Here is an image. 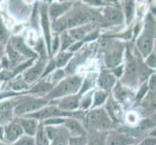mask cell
<instances>
[{"mask_svg":"<svg viewBox=\"0 0 156 145\" xmlns=\"http://www.w3.org/2000/svg\"><path fill=\"white\" fill-rule=\"evenodd\" d=\"M82 83L83 78L80 76H77V74L64 78L58 82L56 86L53 87V89L49 94L45 96V99L51 102L52 100L55 101L57 99H61L66 96L76 95L80 91Z\"/></svg>","mask_w":156,"mask_h":145,"instance_id":"6da1fadb","label":"cell"},{"mask_svg":"<svg viewBox=\"0 0 156 145\" xmlns=\"http://www.w3.org/2000/svg\"><path fill=\"white\" fill-rule=\"evenodd\" d=\"M18 104V100L0 102V125H7L13 121L14 107Z\"/></svg>","mask_w":156,"mask_h":145,"instance_id":"7c38bea8","label":"cell"},{"mask_svg":"<svg viewBox=\"0 0 156 145\" xmlns=\"http://www.w3.org/2000/svg\"><path fill=\"white\" fill-rule=\"evenodd\" d=\"M53 87H55V84L52 82L42 80L29 90V93L36 95H47L53 89Z\"/></svg>","mask_w":156,"mask_h":145,"instance_id":"cb8c5ba5","label":"cell"},{"mask_svg":"<svg viewBox=\"0 0 156 145\" xmlns=\"http://www.w3.org/2000/svg\"><path fill=\"white\" fill-rule=\"evenodd\" d=\"M112 89H114L115 100L117 103H123L132 96V93L129 88L123 86L122 84H120V82H116Z\"/></svg>","mask_w":156,"mask_h":145,"instance_id":"7402d4cb","label":"cell"},{"mask_svg":"<svg viewBox=\"0 0 156 145\" xmlns=\"http://www.w3.org/2000/svg\"><path fill=\"white\" fill-rule=\"evenodd\" d=\"M139 82L138 79V68L136 58L130 55L129 51L127 52V62L125 66V71L121 76L120 84L128 88L136 87Z\"/></svg>","mask_w":156,"mask_h":145,"instance_id":"5b68a950","label":"cell"},{"mask_svg":"<svg viewBox=\"0 0 156 145\" xmlns=\"http://www.w3.org/2000/svg\"><path fill=\"white\" fill-rule=\"evenodd\" d=\"M23 135L24 133L23 128H21L17 120L11 121L9 124L4 127V139L8 143L13 144Z\"/></svg>","mask_w":156,"mask_h":145,"instance_id":"8fae6325","label":"cell"},{"mask_svg":"<svg viewBox=\"0 0 156 145\" xmlns=\"http://www.w3.org/2000/svg\"><path fill=\"white\" fill-rule=\"evenodd\" d=\"M70 136L65 127H59L56 136L51 141V145H68Z\"/></svg>","mask_w":156,"mask_h":145,"instance_id":"484cf974","label":"cell"},{"mask_svg":"<svg viewBox=\"0 0 156 145\" xmlns=\"http://www.w3.org/2000/svg\"><path fill=\"white\" fill-rule=\"evenodd\" d=\"M6 52H7L8 60L10 64H19L21 61L24 60V57L21 56L19 52L16 51L9 44H7V47H6Z\"/></svg>","mask_w":156,"mask_h":145,"instance_id":"83f0119b","label":"cell"},{"mask_svg":"<svg viewBox=\"0 0 156 145\" xmlns=\"http://www.w3.org/2000/svg\"><path fill=\"white\" fill-rule=\"evenodd\" d=\"M83 42H74L73 44L68 47V51L71 53H74L75 51L80 50V47L83 46Z\"/></svg>","mask_w":156,"mask_h":145,"instance_id":"bcb514c9","label":"cell"},{"mask_svg":"<svg viewBox=\"0 0 156 145\" xmlns=\"http://www.w3.org/2000/svg\"><path fill=\"white\" fill-rule=\"evenodd\" d=\"M97 76H96V74H91L89 76L85 78L84 80H83V83H82V86H80V89L79 91V96H82L83 94H84L85 92H87V91L93 86L94 85V81Z\"/></svg>","mask_w":156,"mask_h":145,"instance_id":"f546056e","label":"cell"},{"mask_svg":"<svg viewBox=\"0 0 156 145\" xmlns=\"http://www.w3.org/2000/svg\"><path fill=\"white\" fill-rule=\"evenodd\" d=\"M147 83H148L147 81L142 83L141 87H140V89H139V92H138V94L136 95V99H137V100H141V99H143L144 97L146 96V94L147 93V91H148V84H147Z\"/></svg>","mask_w":156,"mask_h":145,"instance_id":"7bdbcfd3","label":"cell"},{"mask_svg":"<svg viewBox=\"0 0 156 145\" xmlns=\"http://www.w3.org/2000/svg\"><path fill=\"white\" fill-rule=\"evenodd\" d=\"M92 92H89L88 94H87L84 96V98L80 101V106L82 109H88L89 107L92 105Z\"/></svg>","mask_w":156,"mask_h":145,"instance_id":"8d00e7d4","label":"cell"},{"mask_svg":"<svg viewBox=\"0 0 156 145\" xmlns=\"http://www.w3.org/2000/svg\"><path fill=\"white\" fill-rule=\"evenodd\" d=\"M17 121L23 128V133H26V136H34L36 135L37 129H38L39 126V121L28 117H20L17 119Z\"/></svg>","mask_w":156,"mask_h":145,"instance_id":"ffe728a7","label":"cell"},{"mask_svg":"<svg viewBox=\"0 0 156 145\" xmlns=\"http://www.w3.org/2000/svg\"><path fill=\"white\" fill-rule=\"evenodd\" d=\"M73 2H64V3H52L48 8V15L53 21L59 19L64 14H66L69 9L72 7Z\"/></svg>","mask_w":156,"mask_h":145,"instance_id":"e0dca14e","label":"cell"},{"mask_svg":"<svg viewBox=\"0 0 156 145\" xmlns=\"http://www.w3.org/2000/svg\"><path fill=\"white\" fill-rule=\"evenodd\" d=\"M155 23L152 18L148 16L147 22L144 25L143 33L138 37L137 47L143 57H147L153 50V40L155 35Z\"/></svg>","mask_w":156,"mask_h":145,"instance_id":"3957f363","label":"cell"},{"mask_svg":"<svg viewBox=\"0 0 156 145\" xmlns=\"http://www.w3.org/2000/svg\"><path fill=\"white\" fill-rule=\"evenodd\" d=\"M106 132H97L93 130L87 131V145H105Z\"/></svg>","mask_w":156,"mask_h":145,"instance_id":"44dd1931","label":"cell"},{"mask_svg":"<svg viewBox=\"0 0 156 145\" xmlns=\"http://www.w3.org/2000/svg\"><path fill=\"white\" fill-rule=\"evenodd\" d=\"M155 78H156L155 74H151V76H150V81H149V83H147L148 84V89L151 90L152 92H153V91H155Z\"/></svg>","mask_w":156,"mask_h":145,"instance_id":"f5cc1de1","label":"cell"},{"mask_svg":"<svg viewBox=\"0 0 156 145\" xmlns=\"http://www.w3.org/2000/svg\"><path fill=\"white\" fill-rule=\"evenodd\" d=\"M63 126L67 130L70 137H77V136H82L87 135V131H85L84 127L77 118H73V117L66 118Z\"/></svg>","mask_w":156,"mask_h":145,"instance_id":"5bb4252c","label":"cell"},{"mask_svg":"<svg viewBox=\"0 0 156 145\" xmlns=\"http://www.w3.org/2000/svg\"><path fill=\"white\" fill-rule=\"evenodd\" d=\"M107 97H108V93L104 92V91L102 90H99V91H96L94 93V101L91 106H92V109H97L98 106H100L102 104H104L106 100H107Z\"/></svg>","mask_w":156,"mask_h":145,"instance_id":"4dcf8cb0","label":"cell"},{"mask_svg":"<svg viewBox=\"0 0 156 145\" xmlns=\"http://www.w3.org/2000/svg\"><path fill=\"white\" fill-rule=\"evenodd\" d=\"M8 44L24 58L34 59L35 60L38 57V54L35 52V50H33L30 47L26 45L24 39L21 36H12Z\"/></svg>","mask_w":156,"mask_h":145,"instance_id":"52a82bcc","label":"cell"},{"mask_svg":"<svg viewBox=\"0 0 156 145\" xmlns=\"http://www.w3.org/2000/svg\"><path fill=\"white\" fill-rule=\"evenodd\" d=\"M59 39H61V51H63L64 50H66V48H68L70 46H71L73 43L75 42L71 37L69 36L68 34V32L67 31H63L61 32V36H60V38Z\"/></svg>","mask_w":156,"mask_h":145,"instance_id":"1f68e13d","label":"cell"},{"mask_svg":"<svg viewBox=\"0 0 156 145\" xmlns=\"http://www.w3.org/2000/svg\"><path fill=\"white\" fill-rule=\"evenodd\" d=\"M33 61H34V59H30V60H28V61H25L23 63H20V64H19L18 66H16V69H14V71L12 72L13 77H15L17 74L21 73L23 71H24L25 69H28V67L31 66L32 64H33Z\"/></svg>","mask_w":156,"mask_h":145,"instance_id":"74e56055","label":"cell"},{"mask_svg":"<svg viewBox=\"0 0 156 145\" xmlns=\"http://www.w3.org/2000/svg\"><path fill=\"white\" fill-rule=\"evenodd\" d=\"M137 142V138L130 133L115 132L107 133L105 145H136Z\"/></svg>","mask_w":156,"mask_h":145,"instance_id":"ba28073f","label":"cell"},{"mask_svg":"<svg viewBox=\"0 0 156 145\" xmlns=\"http://www.w3.org/2000/svg\"><path fill=\"white\" fill-rule=\"evenodd\" d=\"M65 76V71L62 69H58L55 73H52V83L55 84V82H57V81H61L62 78Z\"/></svg>","mask_w":156,"mask_h":145,"instance_id":"b9f144b4","label":"cell"},{"mask_svg":"<svg viewBox=\"0 0 156 145\" xmlns=\"http://www.w3.org/2000/svg\"><path fill=\"white\" fill-rule=\"evenodd\" d=\"M98 34H99L98 31H92V32H90V33L87 37H85L84 40L83 42H89V41H93L95 39H97L98 38Z\"/></svg>","mask_w":156,"mask_h":145,"instance_id":"681fc988","label":"cell"},{"mask_svg":"<svg viewBox=\"0 0 156 145\" xmlns=\"http://www.w3.org/2000/svg\"><path fill=\"white\" fill-rule=\"evenodd\" d=\"M11 78H13V74L7 71V70L0 72V80H7L10 79Z\"/></svg>","mask_w":156,"mask_h":145,"instance_id":"f907efd6","label":"cell"},{"mask_svg":"<svg viewBox=\"0 0 156 145\" xmlns=\"http://www.w3.org/2000/svg\"><path fill=\"white\" fill-rule=\"evenodd\" d=\"M41 12V24L43 32H44V42L47 45V52L48 55L51 57V28H50V18L48 15V6L47 4H43L40 8Z\"/></svg>","mask_w":156,"mask_h":145,"instance_id":"9c48e42d","label":"cell"},{"mask_svg":"<svg viewBox=\"0 0 156 145\" xmlns=\"http://www.w3.org/2000/svg\"><path fill=\"white\" fill-rule=\"evenodd\" d=\"M154 126H155V124L151 120L144 119V120H143L141 123H140V126L138 127V129H139L140 131H147V130H148V129H150V128H153Z\"/></svg>","mask_w":156,"mask_h":145,"instance_id":"ee69618b","label":"cell"},{"mask_svg":"<svg viewBox=\"0 0 156 145\" xmlns=\"http://www.w3.org/2000/svg\"><path fill=\"white\" fill-rule=\"evenodd\" d=\"M12 145H36L35 138H34V136L23 135V136H20L17 141L14 142Z\"/></svg>","mask_w":156,"mask_h":145,"instance_id":"836d02e7","label":"cell"},{"mask_svg":"<svg viewBox=\"0 0 156 145\" xmlns=\"http://www.w3.org/2000/svg\"><path fill=\"white\" fill-rule=\"evenodd\" d=\"M20 93H16V92H4V93H0V101L8 98V97H13V96H18Z\"/></svg>","mask_w":156,"mask_h":145,"instance_id":"db71d44e","label":"cell"},{"mask_svg":"<svg viewBox=\"0 0 156 145\" xmlns=\"http://www.w3.org/2000/svg\"><path fill=\"white\" fill-rule=\"evenodd\" d=\"M3 54H4V47L1 44H0V58L3 57Z\"/></svg>","mask_w":156,"mask_h":145,"instance_id":"680465c9","label":"cell"},{"mask_svg":"<svg viewBox=\"0 0 156 145\" xmlns=\"http://www.w3.org/2000/svg\"><path fill=\"white\" fill-rule=\"evenodd\" d=\"M84 122L87 130H93L97 132L110 131L115 127V123L111 120L105 109L97 107L90 110L87 115H84Z\"/></svg>","mask_w":156,"mask_h":145,"instance_id":"7a4b0ae2","label":"cell"},{"mask_svg":"<svg viewBox=\"0 0 156 145\" xmlns=\"http://www.w3.org/2000/svg\"><path fill=\"white\" fill-rule=\"evenodd\" d=\"M35 144L36 145H51V141L47 137L45 133V127L42 123H39L38 129H37L36 135L34 136Z\"/></svg>","mask_w":156,"mask_h":145,"instance_id":"4316f807","label":"cell"},{"mask_svg":"<svg viewBox=\"0 0 156 145\" xmlns=\"http://www.w3.org/2000/svg\"><path fill=\"white\" fill-rule=\"evenodd\" d=\"M106 112L111 118V120L114 123H119L122 121L123 118V112L121 109L120 105L112 98V97H109L108 100H106Z\"/></svg>","mask_w":156,"mask_h":145,"instance_id":"4fadbf2b","label":"cell"},{"mask_svg":"<svg viewBox=\"0 0 156 145\" xmlns=\"http://www.w3.org/2000/svg\"><path fill=\"white\" fill-rule=\"evenodd\" d=\"M155 136H150V137H147L146 139H144V140L140 143L139 145H155Z\"/></svg>","mask_w":156,"mask_h":145,"instance_id":"816d5d0a","label":"cell"},{"mask_svg":"<svg viewBox=\"0 0 156 145\" xmlns=\"http://www.w3.org/2000/svg\"><path fill=\"white\" fill-rule=\"evenodd\" d=\"M82 97L79 95L66 96L57 101V107L63 111H76L80 107V101Z\"/></svg>","mask_w":156,"mask_h":145,"instance_id":"9a60e30c","label":"cell"},{"mask_svg":"<svg viewBox=\"0 0 156 145\" xmlns=\"http://www.w3.org/2000/svg\"><path fill=\"white\" fill-rule=\"evenodd\" d=\"M0 145H9L8 143H4V142H0Z\"/></svg>","mask_w":156,"mask_h":145,"instance_id":"91938a15","label":"cell"},{"mask_svg":"<svg viewBox=\"0 0 156 145\" xmlns=\"http://www.w3.org/2000/svg\"><path fill=\"white\" fill-rule=\"evenodd\" d=\"M140 30H141V25H140V24H137V25H136V27H135V31H134V36L137 37V36L139 35Z\"/></svg>","mask_w":156,"mask_h":145,"instance_id":"9f6ffc18","label":"cell"},{"mask_svg":"<svg viewBox=\"0 0 156 145\" xmlns=\"http://www.w3.org/2000/svg\"><path fill=\"white\" fill-rule=\"evenodd\" d=\"M28 87H29V85L24 81L23 78L16 80V81H14L12 84H11V88H12V90H14L16 93H17L18 91H23L25 89H28Z\"/></svg>","mask_w":156,"mask_h":145,"instance_id":"d6a6232c","label":"cell"},{"mask_svg":"<svg viewBox=\"0 0 156 145\" xmlns=\"http://www.w3.org/2000/svg\"><path fill=\"white\" fill-rule=\"evenodd\" d=\"M101 16L103 22L107 24H120L123 22V14L115 7H106Z\"/></svg>","mask_w":156,"mask_h":145,"instance_id":"2e32d148","label":"cell"},{"mask_svg":"<svg viewBox=\"0 0 156 145\" xmlns=\"http://www.w3.org/2000/svg\"><path fill=\"white\" fill-rule=\"evenodd\" d=\"M126 119L130 124H135L138 122V115L134 111H131L126 115Z\"/></svg>","mask_w":156,"mask_h":145,"instance_id":"7dc6e473","label":"cell"},{"mask_svg":"<svg viewBox=\"0 0 156 145\" xmlns=\"http://www.w3.org/2000/svg\"><path fill=\"white\" fill-rule=\"evenodd\" d=\"M59 45H60V39H59V36H55L53 41L51 43V56L57 51Z\"/></svg>","mask_w":156,"mask_h":145,"instance_id":"f6af8a7d","label":"cell"},{"mask_svg":"<svg viewBox=\"0 0 156 145\" xmlns=\"http://www.w3.org/2000/svg\"><path fill=\"white\" fill-rule=\"evenodd\" d=\"M65 120L66 118L55 117V118H51V119L44 120L42 124L44 126H59V125H63Z\"/></svg>","mask_w":156,"mask_h":145,"instance_id":"d590c367","label":"cell"},{"mask_svg":"<svg viewBox=\"0 0 156 145\" xmlns=\"http://www.w3.org/2000/svg\"><path fill=\"white\" fill-rule=\"evenodd\" d=\"M156 55H155V52H151L150 54L147 56V57H146L147 58V60H146V62H144V64L148 67V68H150V69H155V67H156Z\"/></svg>","mask_w":156,"mask_h":145,"instance_id":"60d3db41","label":"cell"},{"mask_svg":"<svg viewBox=\"0 0 156 145\" xmlns=\"http://www.w3.org/2000/svg\"><path fill=\"white\" fill-rule=\"evenodd\" d=\"M4 139V127L0 125V140Z\"/></svg>","mask_w":156,"mask_h":145,"instance_id":"6f0895ef","label":"cell"},{"mask_svg":"<svg viewBox=\"0 0 156 145\" xmlns=\"http://www.w3.org/2000/svg\"><path fill=\"white\" fill-rule=\"evenodd\" d=\"M74 53H71L69 51H60V53L55 57V59L53 61H55V64L56 68H62L66 65V64L69 62V60L73 57Z\"/></svg>","mask_w":156,"mask_h":145,"instance_id":"f1b7e54d","label":"cell"},{"mask_svg":"<svg viewBox=\"0 0 156 145\" xmlns=\"http://www.w3.org/2000/svg\"><path fill=\"white\" fill-rule=\"evenodd\" d=\"M45 67H46V60L40 58L39 61L37 62L35 65H33L31 68H28L26 71H24L21 78H23L24 81L29 85L30 83L36 81L37 79H39L42 77Z\"/></svg>","mask_w":156,"mask_h":145,"instance_id":"30bf717a","label":"cell"},{"mask_svg":"<svg viewBox=\"0 0 156 145\" xmlns=\"http://www.w3.org/2000/svg\"><path fill=\"white\" fill-rule=\"evenodd\" d=\"M55 68H56V66L55 64V61H53V59H51V60L48 63V65L45 67V70H44V72H43L41 78H44L45 77L49 76L51 73H53V70H55Z\"/></svg>","mask_w":156,"mask_h":145,"instance_id":"ab89813d","label":"cell"},{"mask_svg":"<svg viewBox=\"0 0 156 145\" xmlns=\"http://www.w3.org/2000/svg\"><path fill=\"white\" fill-rule=\"evenodd\" d=\"M0 64H1V66H2V67H4L5 69H7V68L9 67L10 62H9V60H8V58H7V57H2V62L0 63Z\"/></svg>","mask_w":156,"mask_h":145,"instance_id":"11a10c76","label":"cell"},{"mask_svg":"<svg viewBox=\"0 0 156 145\" xmlns=\"http://www.w3.org/2000/svg\"><path fill=\"white\" fill-rule=\"evenodd\" d=\"M111 73L114 74L115 78H121L123 74V66H117L115 69H112Z\"/></svg>","mask_w":156,"mask_h":145,"instance_id":"c3c4849f","label":"cell"},{"mask_svg":"<svg viewBox=\"0 0 156 145\" xmlns=\"http://www.w3.org/2000/svg\"><path fill=\"white\" fill-rule=\"evenodd\" d=\"M137 61V68H138V79L140 82H147V79L153 74V70L148 68L142 59H138L136 58Z\"/></svg>","mask_w":156,"mask_h":145,"instance_id":"603a6c76","label":"cell"},{"mask_svg":"<svg viewBox=\"0 0 156 145\" xmlns=\"http://www.w3.org/2000/svg\"><path fill=\"white\" fill-rule=\"evenodd\" d=\"M1 68H2V66H1V64H0V70H1Z\"/></svg>","mask_w":156,"mask_h":145,"instance_id":"94428289","label":"cell"},{"mask_svg":"<svg viewBox=\"0 0 156 145\" xmlns=\"http://www.w3.org/2000/svg\"><path fill=\"white\" fill-rule=\"evenodd\" d=\"M9 38V31L6 29V26H5L3 20L1 19V16H0V44L3 45L7 42Z\"/></svg>","mask_w":156,"mask_h":145,"instance_id":"e575fe53","label":"cell"},{"mask_svg":"<svg viewBox=\"0 0 156 145\" xmlns=\"http://www.w3.org/2000/svg\"><path fill=\"white\" fill-rule=\"evenodd\" d=\"M122 8H123V14L126 19V23L130 24L131 21L135 16V2L128 0V1L122 2Z\"/></svg>","mask_w":156,"mask_h":145,"instance_id":"d4e9b609","label":"cell"},{"mask_svg":"<svg viewBox=\"0 0 156 145\" xmlns=\"http://www.w3.org/2000/svg\"><path fill=\"white\" fill-rule=\"evenodd\" d=\"M124 47L121 44H115L105 50V64L108 68L115 69L122 61Z\"/></svg>","mask_w":156,"mask_h":145,"instance_id":"8992f818","label":"cell"},{"mask_svg":"<svg viewBox=\"0 0 156 145\" xmlns=\"http://www.w3.org/2000/svg\"><path fill=\"white\" fill-rule=\"evenodd\" d=\"M50 102L45 98H23L18 100V104L14 107V115L23 117L47 106Z\"/></svg>","mask_w":156,"mask_h":145,"instance_id":"277c9868","label":"cell"},{"mask_svg":"<svg viewBox=\"0 0 156 145\" xmlns=\"http://www.w3.org/2000/svg\"><path fill=\"white\" fill-rule=\"evenodd\" d=\"M68 145H87V135L77 137H70Z\"/></svg>","mask_w":156,"mask_h":145,"instance_id":"f35d334b","label":"cell"},{"mask_svg":"<svg viewBox=\"0 0 156 145\" xmlns=\"http://www.w3.org/2000/svg\"><path fill=\"white\" fill-rule=\"evenodd\" d=\"M116 82H117L116 78L111 72L103 71L98 77L99 86L102 89V91H104L106 93H109L110 91L114 88Z\"/></svg>","mask_w":156,"mask_h":145,"instance_id":"ac0fdd59","label":"cell"},{"mask_svg":"<svg viewBox=\"0 0 156 145\" xmlns=\"http://www.w3.org/2000/svg\"><path fill=\"white\" fill-rule=\"evenodd\" d=\"M93 29V24H85V25H82L79 26V27H75L72 29H69L67 32L69 36L74 41H78V42H83L84 40V38L87 37L91 31Z\"/></svg>","mask_w":156,"mask_h":145,"instance_id":"d6986e66","label":"cell"}]
</instances>
